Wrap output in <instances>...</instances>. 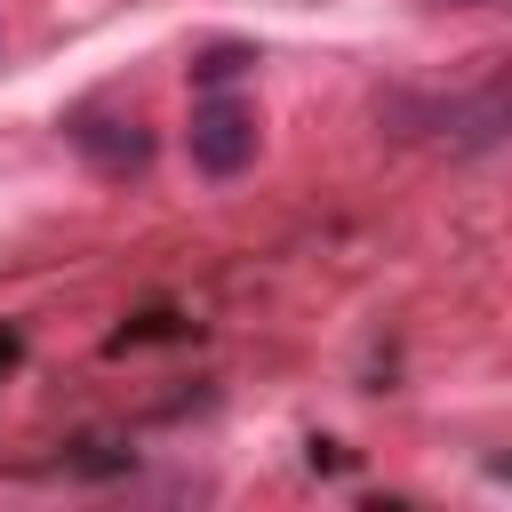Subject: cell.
Here are the masks:
<instances>
[{"instance_id":"cell-1","label":"cell","mask_w":512,"mask_h":512,"mask_svg":"<svg viewBox=\"0 0 512 512\" xmlns=\"http://www.w3.org/2000/svg\"><path fill=\"white\" fill-rule=\"evenodd\" d=\"M256 144H264V128H256V112H248L240 96L208 88V96L192 104L184 152H192V168H200V176H240V168L256 160Z\"/></svg>"},{"instance_id":"cell-2","label":"cell","mask_w":512,"mask_h":512,"mask_svg":"<svg viewBox=\"0 0 512 512\" xmlns=\"http://www.w3.org/2000/svg\"><path fill=\"white\" fill-rule=\"evenodd\" d=\"M64 136H72V152H88L96 176H136V168L152 160V128H144L136 112H120V104H80V112H64Z\"/></svg>"},{"instance_id":"cell-3","label":"cell","mask_w":512,"mask_h":512,"mask_svg":"<svg viewBox=\"0 0 512 512\" xmlns=\"http://www.w3.org/2000/svg\"><path fill=\"white\" fill-rule=\"evenodd\" d=\"M240 72H256V48L248 40H208L200 56H192V88L208 96V88H232Z\"/></svg>"},{"instance_id":"cell-4","label":"cell","mask_w":512,"mask_h":512,"mask_svg":"<svg viewBox=\"0 0 512 512\" xmlns=\"http://www.w3.org/2000/svg\"><path fill=\"white\" fill-rule=\"evenodd\" d=\"M8 368H16V336L0 328V376H8Z\"/></svg>"},{"instance_id":"cell-5","label":"cell","mask_w":512,"mask_h":512,"mask_svg":"<svg viewBox=\"0 0 512 512\" xmlns=\"http://www.w3.org/2000/svg\"><path fill=\"white\" fill-rule=\"evenodd\" d=\"M424 8H496V0H424Z\"/></svg>"}]
</instances>
